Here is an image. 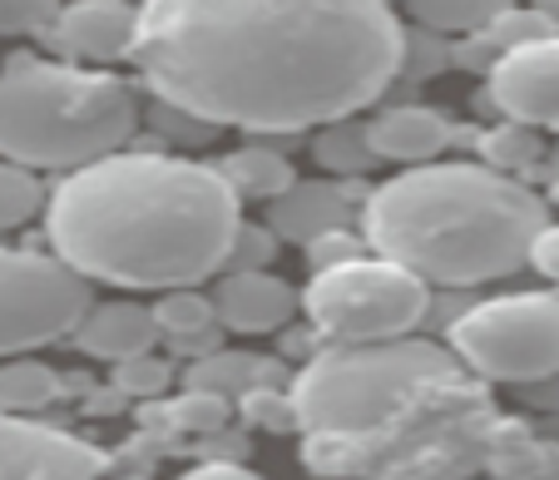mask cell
I'll use <instances>...</instances> for the list:
<instances>
[{"label": "cell", "instance_id": "1", "mask_svg": "<svg viewBox=\"0 0 559 480\" xmlns=\"http://www.w3.org/2000/svg\"><path fill=\"white\" fill-rule=\"evenodd\" d=\"M129 64L199 124L302 134L377 105L406 31L386 0H139Z\"/></svg>", "mask_w": 559, "mask_h": 480}, {"label": "cell", "instance_id": "2", "mask_svg": "<svg viewBox=\"0 0 559 480\" xmlns=\"http://www.w3.org/2000/svg\"><path fill=\"white\" fill-rule=\"evenodd\" d=\"M293 421L322 476H465L496 427L486 382L431 341H332L297 372Z\"/></svg>", "mask_w": 559, "mask_h": 480}, {"label": "cell", "instance_id": "3", "mask_svg": "<svg viewBox=\"0 0 559 480\" xmlns=\"http://www.w3.org/2000/svg\"><path fill=\"white\" fill-rule=\"evenodd\" d=\"M238 193L218 169L179 154H99L45 199L50 243L74 273L129 292L199 288L223 273Z\"/></svg>", "mask_w": 559, "mask_h": 480}, {"label": "cell", "instance_id": "4", "mask_svg": "<svg viewBox=\"0 0 559 480\" xmlns=\"http://www.w3.org/2000/svg\"><path fill=\"white\" fill-rule=\"evenodd\" d=\"M545 199L490 164H406L361 208L371 253L436 288H480L530 263Z\"/></svg>", "mask_w": 559, "mask_h": 480}, {"label": "cell", "instance_id": "5", "mask_svg": "<svg viewBox=\"0 0 559 480\" xmlns=\"http://www.w3.org/2000/svg\"><path fill=\"white\" fill-rule=\"evenodd\" d=\"M139 99L119 75L74 60H11L0 70V159L70 173L124 149Z\"/></svg>", "mask_w": 559, "mask_h": 480}, {"label": "cell", "instance_id": "6", "mask_svg": "<svg viewBox=\"0 0 559 480\" xmlns=\"http://www.w3.org/2000/svg\"><path fill=\"white\" fill-rule=\"evenodd\" d=\"M302 312L328 341H386L421 327L431 312V283L381 253H357L317 267Z\"/></svg>", "mask_w": 559, "mask_h": 480}, {"label": "cell", "instance_id": "7", "mask_svg": "<svg viewBox=\"0 0 559 480\" xmlns=\"http://www.w3.org/2000/svg\"><path fill=\"white\" fill-rule=\"evenodd\" d=\"M451 352L480 382L539 386L559 376V298L555 292H506L475 302L451 322Z\"/></svg>", "mask_w": 559, "mask_h": 480}, {"label": "cell", "instance_id": "8", "mask_svg": "<svg viewBox=\"0 0 559 480\" xmlns=\"http://www.w3.org/2000/svg\"><path fill=\"white\" fill-rule=\"evenodd\" d=\"M90 308V278L60 253L0 248V357L70 337Z\"/></svg>", "mask_w": 559, "mask_h": 480}, {"label": "cell", "instance_id": "9", "mask_svg": "<svg viewBox=\"0 0 559 480\" xmlns=\"http://www.w3.org/2000/svg\"><path fill=\"white\" fill-rule=\"evenodd\" d=\"M115 466L95 441L70 436L60 427L31 421L21 411H0V476H105Z\"/></svg>", "mask_w": 559, "mask_h": 480}, {"label": "cell", "instance_id": "10", "mask_svg": "<svg viewBox=\"0 0 559 480\" xmlns=\"http://www.w3.org/2000/svg\"><path fill=\"white\" fill-rule=\"evenodd\" d=\"M490 105L520 124L559 129V35L500 50L490 64Z\"/></svg>", "mask_w": 559, "mask_h": 480}, {"label": "cell", "instance_id": "11", "mask_svg": "<svg viewBox=\"0 0 559 480\" xmlns=\"http://www.w3.org/2000/svg\"><path fill=\"white\" fill-rule=\"evenodd\" d=\"M55 50L74 64H115L129 60V40H134V5L124 0H74L60 5V15L45 31Z\"/></svg>", "mask_w": 559, "mask_h": 480}, {"label": "cell", "instance_id": "12", "mask_svg": "<svg viewBox=\"0 0 559 480\" xmlns=\"http://www.w3.org/2000/svg\"><path fill=\"white\" fill-rule=\"evenodd\" d=\"M209 302H213V322L223 332H243V337L277 332L293 317V288L283 278H273L267 267H223Z\"/></svg>", "mask_w": 559, "mask_h": 480}, {"label": "cell", "instance_id": "13", "mask_svg": "<svg viewBox=\"0 0 559 480\" xmlns=\"http://www.w3.org/2000/svg\"><path fill=\"white\" fill-rule=\"evenodd\" d=\"M361 140H367L371 159H391L406 169V164L441 159L445 144H451V124L431 105H396V109H381L377 119H367Z\"/></svg>", "mask_w": 559, "mask_h": 480}, {"label": "cell", "instance_id": "14", "mask_svg": "<svg viewBox=\"0 0 559 480\" xmlns=\"http://www.w3.org/2000/svg\"><path fill=\"white\" fill-rule=\"evenodd\" d=\"M70 337L85 357H99V362L115 367V362H124V357L154 352L158 317L144 302H90Z\"/></svg>", "mask_w": 559, "mask_h": 480}, {"label": "cell", "instance_id": "15", "mask_svg": "<svg viewBox=\"0 0 559 480\" xmlns=\"http://www.w3.org/2000/svg\"><path fill=\"white\" fill-rule=\"evenodd\" d=\"M218 173L228 179V189L238 199H283L293 189V169H287L283 154L263 149V144H243L218 164Z\"/></svg>", "mask_w": 559, "mask_h": 480}, {"label": "cell", "instance_id": "16", "mask_svg": "<svg viewBox=\"0 0 559 480\" xmlns=\"http://www.w3.org/2000/svg\"><path fill=\"white\" fill-rule=\"evenodd\" d=\"M480 159L500 173H525L545 164V144H539L535 124H520V119H506V124L486 129L480 134Z\"/></svg>", "mask_w": 559, "mask_h": 480}, {"label": "cell", "instance_id": "17", "mask_svg": "<svg viewBox=\"0 0 559 480\" xmlns=\"http://www.w3.org/2000/svg\"><path fill=\"white\" fill-rule=\"evenodd\" d=\"M406 5L431 31H486L510 0H406Z\"/></svg>", "mask_w": 559, "mask_h": 480}, {"label": "cell", "instance_id": "18", "mask_svg": "<svg viewBox=\"0 0 559 480\" xmlns=\"http://www.w3.org/2000/svg\"><path fill=\"white\" fill-rule=\"evenodd\" d=\"M40 208H45V189L35 179V169H25L15 159H0V233L31 224Z\"/></svg>", "mask_w": 559, "mask_h": 480}, {"label": "cell", "instance_id": "19", "mask_svg": "<svg viewBox=\"0 0 559 480\" xmlns=\"http://www.w3.org/2000/svg\"><path fill=\"white\" fill-rule=\"evenodd\" d=\"M60 382L40 362H5L0 367V411H31V406L55 401Z\"/></svg>", "mask_w": 559, "mask_h": 480}, {"label": "cell", "instance_id": "20", "mask_svg": "<svg viewBox=\"0 0 559 480\" xmlns=\"http://www.w3.org/2000/svg\"><path fill=\"white\" fill-rule=\"evenodd\" d=\"M154 317L158 337H203V327H213V302L199 298L193 288H169L154 308Z\"/></svg>", "mask_w": 559, "mask_h": 480}, {"label": "cell", "instance_id": "21", "mask_svg": "<svg viewBox=\"0 0 559 480\" xmlns=\"http://www.w3.org/2000/svg\"><path fill=\"white\" fill-rule=\"evenodd\" d=\"M545 35H559V25L549 21L539 5H515V0H510L506 11H500L496 21L486 25V40L496 45V50H515V45L545 40Z\"/></svg>", "mask_w": 559, "mask_h": 480}, {"label": "cell", "instance_id": "22", "mask_svg": "<svg viewBox=\"0 0 559 480\" xmlns=\"http://www.w3.org/2000/svg\"><path fill=\"white\" fill-rule=\"evenodd\" d=\"M169 417L189 431H218L223 421H228V401H223V392H213V386H193L189 396L174 401Z\"/></svg>", "mask_w": 559, "mask_h": 480}, {"label": "cell", "instance_id": "23", "mask_svg": "<svg viewBox=\"0 0 559 480\" xmlns=\"http://www.w3.org/2000/svg\"><path fill=\"white\" fill-rule=\"evenodd\" d=\"M60 0H0V35H45Z\"/></svg>", "mask_w": 559, "mask_h": 480}, {"label": "cell", "instance_id": "24", "mask_svg": "<svg viewBox=\"0 0 559 480\" xmlns=\"http://www.w3.org/2000/svg\"><path fill=\"white\" fill-rule=\"evenodd\" d=\"M164 382H169V367L158 362V357H148V352L115 362V386L124 396H154V392H164Z\"/></svg>", "mask_w": 559, "mask_h": 480}, {"label": "cell", "instance_id": "25", "mask_svg": "<svg viewBox=\"0 0 559 480\" xmlns=\"http://www.w3.org/2000/svg\"><path fill=\"white\" fill-rule=\"evenodd\" d=\"M367 253V238L361 233H347V228H317L312 238H307V257H312V267H328V263H342V257H357Z\"/></svg>", "mask_w": 559, "mask_h": 480}, {"label": "cell", "instance_id": "26", "mask_svg": "<svg viewBox=\"0 0 559 480\" xmlns=\"http://www.w3.org/2000/svg\"><path fill=\"white\" fill-rule=\"evenodd\" d=\"M273 253H277V238L267 233V228L238 224L233 248H228V263H223V267H267V257H273Z\"/></svg>", "mask_w": 559, "mask_h": 480}, {"label": "cell", "instance_id": "27", "mask_svg": "<svg viewBox=\"0 0 559 480\" xmlns=\"http://www.w3.org/2000/svg\"><path fill=\"white\" fill-rule=\"evenodd\" d=\"M530 267H539L549 283H559V224H545L530 243Z\"/></svg>", "mask_w": 559, "mask_h": 480}, {"label": "cell", "instance_id": "28", "mask_svg": "<svg viewBox=\"0 0 559 480\" xmlns=\"http://www.w3.org/2000/svg\"><path fill=\"white\" fill-rule=\"evenodd\" d=\"M549 193H555V199H559V149L549 154Z\"/></svg>", "mask_w": 559, "mask_h": 480}, {"label": "cell", "instance_id": "29", "mask_svg": "<svg viewBox=\"0 0 559 480\" xmlns=\"http://www.w3.org/2000/svg\"><path fill=\"white\" fill-rule=\"evenodd\" d=\"M530 5H539V11H545V15H549V21H555V25H559V0H530Z\"/></svg>", "mask_w": 559, "mask_h": 480}]
</instances>
